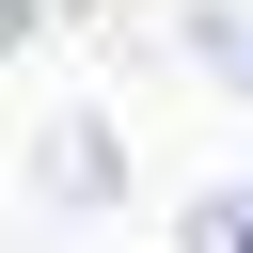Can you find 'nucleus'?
Masks as SVG:
<instances>
[{"instance_id":"nucleus-1","label":"nucleus","mask_w":253,"mask_h":253,"mask_svg":"<svg viewBox=\"0 0 253 253\" xmlns=\"http://www.w3.org/2000/svg\"><path fill=\"white\" fill-rule=\"evenodd\" d=\"M190 253H253V190H206L190 206Z\"/></svg>"},{"instance_id":"nucleus-2","label":"nucleus","mask_w":253,"mask_h":253,"mask_svg":"<svg viewBox=\"0 0 253 253\" xmlns=\"http://www.w3.org/2000/svg\"><path fill=\"white\" fill-rule=\"evenodd\" d=\"M221 63H237V79H253V16H221Z\"/></svg>"}]
</instances>
